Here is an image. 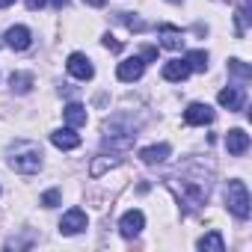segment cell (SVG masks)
<instances>
[{
    "label": "cell",
    "mask_w": 252,
    "mask_h": 252,
    "mask_svg": "<svg viewBox=\"0 0 252 252\" xmlns=\"http://www.w3.org/2000/svg\"><path fill=\"white\" fill-rule=\"evenodd\" d=\"M83 3H89V6H95V9H101V6L107 3V0H83Z\"/></svg>",
    "instance_id": "obj_25"
},
{
    "label": "cell",
    "mask_w": 252,
    "mask_h": 252,
    "mask_svg": "<svg viewBox=\"0 0 252 252\" xmlns=\"http://www.w3.org/2000/svg\"><path fill=\"white\" fill-rule=\"evenodd\" d=\"M15 0H0V9H6V6H12Z\"/></svg>",
    "instance_id": "obj_27"
},
{
    "label": "cell",
    "mask_w": 252,
    "mask_h": 252,
    "mask_svg": "<svg viewBox=\"0 0 252 252\" xmlns=\"http://www.w3.org/2000/svg\"><path fill=\"white\" fill-rule=\"evenodd\" d=\"M51 3H54V6H57V9H63V6H65V3H68V0H51Z\"/></svg>",
    "instance_id": "obj_26"
},
{
    "label": "cell",
    "mask_w": 252,
    "mask_h": 252,
    "mask_svg": "<svg viewBox=\"0 0 252 252\" xmlns=\"http://www.w3.org/2000/svg\"><path fill=\"white\" fill-rule=\"evenodd\" d=\"M12 169H15V172H24V175L39 172V169H42V152H39L36 146H30L24 155H15V158H12Z\"/></svg>",
    "instance_id": "obj_2"
},
{
    "label": "cell",
    "mask_w": 252,
    "mask_h": 252,
    "mask_svg": "<svg viewBox=\"0 0 252 252\" xmlns=\"http://www.w3.org/2000/svg\"><path fill=\"white\" fill-rule=\"evenodd\" d=\"M228 71H231V74H237V77H243V80H249V77H252V68H249L246 63H240V60H228Z\"/></svg>",
    "instance_id": "obj_19"
},
{
    "label": "cell",
    "mask_w": 252,
    "mask_h": 252,
    "mask_svg": "<svg viewBox=\"0 0 252 252\" xmlns=\"http://www.w3.org/2000/svg\"><path fill=\"white\" fill-rule=\"evenodd\" d=\"M184 122L187 125H211L214 122V110L208 104H190L184 110Z\"/></svg>",
    "instance_id": "obj_7"
},
{
    "label": "cell",
    "mask_w": 252,
    "mask_h": 252,
    "mask_svg": "<svg viewBox=\"0 0 252 252\" xmlns=\"http://www.w3.org/2000/svg\"><path fill=\"white\" fill-rule=\"evenodd\" d=\"M187 74H190V65L184 60H169L163 65V77L166 80H187Z\"/></svg>",
    "instance_id": "obj_12"
},
{
    "label": "cell",
    "mask_w": 252,
    "mask_h": 252,
    "mask_svg": "<svg viewBox=\"0 0 252 252\" xmlns=\"http://www.w3.org/2000/svg\"><path fill=\"white\" fill-rule=\"evenodd\" d=\"M143 71H146V63H143V57H131V60L119 63V68H116V77H119V80H125V83H134V80H140V77H143Z\"/></svg>",
    "instance_id": "obj_3"
},
{
    "label": "cell",
    "mask_w": 252,
    "mask_h": 252,
    "mask_svg": "<svg viewBox=\"0 0 252 252\" xmlns=\"http://www.w3.org/2000/svg\"><path fill=\"white\" fill-rule=\"evenodd\" d=\"M9 86H12V92L24 95V92H30V89H33V74L18 71V74H12V77H9Z\"/></svg>",
    "instance_id": "obj_17"
},
{
    "label": "cell",
    "mask_w": 252,
    "mask_h": 252,
    "mask_svg": "<svg viewBox=\"0 0 252 252\" xmlns=\"http://www.w3.org/2000/svg\"><path fill=\"white\" fill-rule=\"evenodd\" d=\"M63 116H65V122L71 125V128L86 125V107H83V104H68V107L63 110Z\"/></svg>",
    "instance_id": "obj_14"
},
{
    "label": "cell",
    "mask_w": 252,
    "mask_h": 252,
    "mask_svg": "<svg viewBox=\"0 0 252 252\" xmlns=\"http://www.w3.org/2000/svg\"><path fill=\"white\" fill-rule=\"evenodd\" d=\"M158 30L163 33V48H181V42H184V39H181V30H178V27H169V24H160Z\"/></svg>",
    "instance_id": "obj_16"
},
{
    "label": "cell",
    "mask_w": 252,
    "mask_h": 252,
    "mask_svg": "<svg viewBox=\"0 0 252 252\" xmlns=\"http://www.w3.org/2000/svg\"><path fill=\"white\" fill-rule=\"evenodd\" d=\"M51 143H54L57 149L68 152V149H77V146H80V137L74 134V128H60V131L51 134Z\"/></svg>",
    "instance_id": "obj_10"
},
{
    "label": "cell",
    "mask_w": 252,
    "mask_h": 252,
    "mask_svg": "<svg viewBox=\"0 0 252 252\" xmlns=\"http://www.w3.org/2000/svg\"><path fill=\"white\" fill-rule=\"evenodd\" d=\"M199 249H205V252H225V240H222L220 231H211V234H205L199 240Z\"/></svg>",
    "instance_id": "obj_15"
},
{
    "label": "cell",
    "mask_w": 252,
    "mask_h": 252,
    "mask_svg": "<svg viewBox=\"0 0 252 252\" xmlns=\"http://www.w3.org/2000/svg\"><path fill=\"white\" fill-rule=\"evenodd\" d=\"M184 63L190 65V71H205V68H208V54H205V51H190V54L184 57Z\"/></svg>",
    "instance_id": "obj_18"
},
{
    "label": "cell",
    "mask_w": 252,
    "mask_h": 252,
    "mask_svg": "<svg viewBox=\"0 0 252 252\" xmlns=\"http://www.w3.org/2000/svg\"><path fill=\"white\" fill-rule=\"evenodd\" d=\"M217 101H220L225 110H240V107H243V89H240V86H228V89H222V92L217 95Z\"/></svg>",
    "instance_id": "obj_11"
},
{
    "label": "cell",
    "mask_w": 252,
    "mask_h": 252,
    "mask_svg": "<svg viewBox=\"0 0 252 252\" xmlns=\"http://www.w3.org/2000/svg\"><path fill=\"white\" fill-rule=\"evenodd\" d=\"M83 228H86V214L80 208H71L68 214H63V220H60V231L63 234H77Z\"/></svg>",
    "instance_id": "obj_6"
},
{
    "label": "cell",
    "mask_w": 252,
    "mask_h": 252,
    "mask_svg": "<svg viewBox=\"0 0 252 252\" xmlns=\"http://www.w3.org/2000/svg\"><path fill=\"white\" fill-rule=\"evenodd\" d=\"M143 225H146L143 211H128V214L119 220V231H122L125 237H137V234L143 231Z\"/></svg>",
    "instance_id": "obj_5"
},
{
    "label": "cell",
    "mask_w": 252,
    "mask_h": 252,
    "mask_svg": "<svg viewBox=\"0 0 252 252\" xmlns=\"http://www.w3.org/2000/svg\"><path fill=\"white\" fill-rule=\"evenodd\" d=\"M225 149H228V155H234V158L246 155V149H249V134L240 131V128L228 131V134H225Z\"/></svg>",
    "instance_id": "obj_8"
},
{
    "label": "cell",
    "mask_w": 252,
    "mask_h": 252,
    "mask_svg": "<svg viewBox=\"0 0 252 252\" xmlns=\"http://www.w3.org/2000/svg\"><path fill=\"white\" fill-rule=\"evenodd\" d=\"M30 42H33V36H30L27 27H9V30H6V45H9L12 51H27Z\"/></svg>",
    "instance_id": "obj_9"
},
{
    "label": "cell",
    "mask_w": 252,
    "mask_h": 252,
    "mask_svg": "<svg viewBox=\"0 0 252 252\" xmlns=\"http://www.w3.org/2000/svg\"><path fill=\"white\" fill-rule=\"evenodd\" d=\"M140 158H143V163H163L166 158H169V146L166 143H160V146H152V149H143L140 152Z\"/></svg>",
    "instance_id": "obj_13"
},
{
    "label": "cell",
    "mask_w": 252,
    "mask_h": 252,
    "mask_svg": "<svg viewBox=\"0 0 252 252\" xmlns=\"http://www.w3.org/2000/svg\"><path fill=\"white\" fill-rule=\"evenodd\" d=\"M104 48L113 51V54H119V51H122V42H116L113 36H104Z\"/></svg>",
    "instance_id": "obj_22"
},
{
    "label": "cell",
    "mask_w": 252,
    "mask_h": 252,
    "mask_svg": "<svg viewBox=\"0 0 252 252\" xmlns=\"http://www.w3.org/2000/svg\"><path fill=\"white\" fill-rule=\"evenodd\" d=\"M60 199H63V196H60V190H48V193L42 196V205H45V208H57V205H60Z\"/></svg>",
    "instance_id": "obj_21"
},
{
    "label": "cell",
    "mask_w": 252,
    "mask_h": 252,
    "mask_svg": "<svg viewBox=\"0 0 252 252\" xmlns=\"http://www.w3.org/2000/svg\"><path fill=\"white\" fill-rule=\"evenodd\" d=\"M152 60H158V48H146L143 51V63H152Z\"/></svg>",
    "instance_id": "obj_23"
},
{
    "label": "cell",
    "mask_w": 252,
    "mask_h": 252,
    "mask_svg": "<svg viewBox=\"0 0 252 252\" xmlns=\"http://www.w3.org/2000/svg\"><path fill=\"white\" fill-rule=\"evenodd\" d=\"M225 205H228V211L237 220L249 217V190H246L243 181H228V187H225Z\"/></svg>",
    "instance_id": "obj_1"
},
{
    "label": "cell",
    "mask_w": 252,
    "mask_h": 252,
    "mask_svg": "<svg viewBox=\"0 0 252 252\" xmlns=\"http://www.w3.org/2000/svg\"><path fill=\"white\" fill-rule=\"evenodd\" d=\"M169 3H181V0H169Z\"/></svg>",
    "instance_id": "obj_28"
},
{
    "label": "cell",
    "mask_w": 252,
    "mask_h": 252,
    "mask_svg": "<svg viewBox=\"0 0 252 252\" xmlns=\"http://www.w3.org/2000/svg\"><path fill=\"white\" fill-rule=\"evenodd\" d=\"M116 163H119V160H116V158H104V160H95V163H92V169H89V172H92V175H95V178H98V175H101V172H104V169H107V166H116Z\"/></svg>",
    "instance_id": "obj_20"
},
{
    "label": "cell",
    "mask_w": 252,
    "mask_h": 252,
    "mask_svg": "<svg viewBox=\"0 0 252 252\" xmlns=\"http://www.w3.org/2000/svg\"><path fill=\"white\" fill-rule=\"evenodd\" d=\"M45 6V0H27V9L30 12H36V9H42Z\"/></svg>",
    "instance_id": "obj_24"
},
{
    "label": "cell",
    "mask_w": 252,
    "mask_h": 252,
    "mask_svg": "<svg viewBox=\"0 0 252 252\" xmlns=\"http://www.w3.org/2000/svg\"><path fill=\"white\" fill-rule=\"evenodd\" d=\"M65 68H68V74H71V77H77V80H89V77L95 74V68H92V63H89V57H83V54H71V57H68V63H65Z\"/></svg>",
    "instance_id": "obj_4"
}]
</instances>
